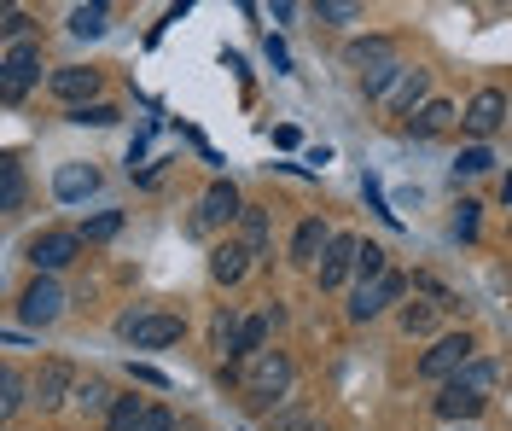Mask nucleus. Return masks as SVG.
<instances>
[{
    "label": "nucleus",
    "instance_id": "obj_27",
    "mask_svg": "<svg viewBox=\"0 0 512 431\" xmlns=\"http://www.w3.org/2000/svg\"><path fill=\"white\" fill-rule=\"evenodd\" d=\"M390 274V251L384 245H373V239H361V257H355V280L361 286H373V280H384Z\"/></svg>",
    "mask_w": 512,
    "mask_h": 431
},
{
    "label": "nucleus",
    "instance_id": "obj_40",
    "mask_svg": "<svg viewBox=\"0 0 512 431\" xmlns=\"http://www.w3.org/2000/svg\"><path fill=\"white\" fill-rule=\"evenodd\" d=\"M128 373H134L140 385H158V391H169V373H158L152 362H128Z\"/></svg>",
    "mask_w": 512,
    "mask_h": 431
},
{
    "label": "nucleus",
    "instance_id": "obj_17",
    "mask_svg": "<svg viewBox=\"0 0 512 431\" xmlns=\"http://www.w3.org/2000/svg\"><path fill=\"white\" fill-rule=\"evenodd\" d=\"M99 193V169L94 164H59V175H53V199L59 204H82Z\"/></svg>",
    "mask_w": 512,
    "mask_h": 431
},
{
    "label": "nucleus",
    "instance_id": "obj_29",
    "mask_svg": "<svg viewBox=\"0 0 512 431\" xmlns=\"http://www.w3.org/2000/svg\"><path fill=\"white\" fill-rule=\"evenodd\" d=\"M437 315H443L437 303H402V315H396V321H402V332H408V338H425V332L437 327Z\"/></svg>",
    "mask_w": 512,
    "mask_h": 431
},
{
    "label": "nucleus",
    "instance_id": "obj_2",
    "mask_svg": "<svg viewBox=\"0 0 512 431\" xmlns=\"http://www.w3.org/2000/svg\"><path fill=\"white\" fill-rule=\"evenodd\" d=\"M117 338H128L134 350H169L187 338V321L169 309H128V315H117Z\"/></svg>",
    "mask_w": 512,
    "mask_h": 431
},
{
    "label": "nucleus",
    "instance_id": "obj_15",
    "mask_svg": "<svg viewBox=\"0 0 512 431\" xmlns=\"http://www.w3.org/2000/svg\"><path fill=\"white\" fill-rule=\"evenodd\" d=\"M245 274H251V251H245L239 239H216V245H210V280H216V286H239Z\"/></svg>",
    "mask_w": 512,
    "mask_h": 431
},
{
    "label": "nucleus",
    "instance_id": "obj_30",
    "mask_svg": "<svg viewBox=\"0 0 512 431\" xmlns=\"http://www.w3.org/2000/svg\"><path fill=\"white\" fill-rule=\"evenodd\" d=\"M402 76H408V65H396V59H390V65L367 70V76H361V88H367V100H384V94H390V82H402Z\"/></svg>",
    "mask_w": 512,
    "mask_h": 431
},
{
    "label": "nucleus",
    "instance_id": "obj_4",
    "mask_svg": "<svg viewBox=\"0 0 512 431\" xmlns=\"http://www.w3.org/2000/svg\"><path fill=\"white\" fill-rule=\"evenodd\" d=\"M41 41H18V47H6L0 53V94L6 100H24L35 82H41Z\"/></svg>",
    "mask_w": 512,
    "mask_h": 431
},
{
    "label": "nucleus",
    "instance_id": "obj_12",
    "mask_svg": "<svg viewBox=\"0 0 512 431\" xmlns=\"http://www.w3.org/2000/svg\"><path fill=\"white\" fill-rule=\"evenodd\" d=\"M76 367L64 362V356H53V362H41V373H35V408H59L64 397H76Z\"/></svg>",
    "mask_w": 512,
    "mask_h": 431
},
{
    "label": "nucleus",
    "instance_id": "obj_16",
    "mask_svg": "<svg viewBox=\"0 0 512 431\" xmlns=\"http://www.w3.org/2000/svg\"><path fill=\"white\" fill-rule=\"evenodd\" d=\"M431 408H437V420H443V426H478L483 397H472V391H460V385H443V391L431 397Z\"/></svg>",
    "mask_w": 512,
    "mask_h": 431
},
{
    "label": "nucleus",
    "instance_id": "obj_34",
    "mask_svg": "<svg viewBox=\"0 0 512 431\" xmlns=\"http://www.w3.org/2000/svg\"><path fill=\"white\" fill-rule=\"evenodd\" d=\"M489 164H495V158H489V146H466V152L454 158V181H472V175H483Z\"/></svg>",
    "mask_w": 512,
    "mask_h": 431
},
{
    "label": "nucleus",
    "instance_id": "obj_22",
    "mask_svg": "<svg viewBox=\"0 0 512 431\" xmlns=\"http://www.w3.org/2000/svg\"><path fill=\"white\" fill-rule=\"evenodd\" d=\"M431 100V70H408V76H402V88H396V111H402V117H414L419 105Z\"/></svg>",
    "mask_w": 512,
    "mask_h": 431
},
{
    "label": "nucleus",
    "instance_id": "obj_41",
    "mask_svg": "<svg viewBox=\"0 0 512 431\" xmlns=\"http://www.w3.org/2000/svg\"><path fill=\"white\" fill-rule=\"evenodd\" d=\"M268 65H274V70H291V59H286V41H274V35H268Z\"/></svg>",
    "mask_w": 512,
    "mask_h": 431
},
{
    "label": "nucleus",
    "instance_id": "obj_42",
    "mask_svg": "<svg viewBox=\"0 0 512 431\" xmlns=\"http://www.w3.org/2000/svg\"><path fill=\"white\" fill-rule=\"evenodd\" d=\"M501 204H512V169H507V181H501Z\"/></svg>",
    "mask_w": 512,
    "mask_h": 431
},
{
    "label": "nucleus",
    "instance_id": "obj_13",
    "mask_svg": "<svg viewBox=\"0 0 512 431\" xmlns=\"http://www.w3.org/2000/svg\"><path fill=\"white\" fill-rule=\"evenodd\" d=\"M239 245L251 251V263H274V216L262 204H245L239 216Z\"/></svg>",
    "mask_w": 512,
    "mask_h": 431
},
{
    "label": "nucleus",
    "instance_id": "obj_37",
    "mask_svg": "<svg viewBox=\"0 0 512 431\" xmlns=\"http://www.w3.org/2000/svg\"><path fill=\"white\" fill-rule=\"evenodd\" d=\"M414 292H425V298L437 303V309H460V298L448 292L443 280H431V274H414Z\"/></svg>",
    "mask_w": 512,
    "mask_h": 431
},
{
    "label": "nucleus",
    "instance_id": "obj_19",
    "mask_svg": "<svg viewBox=\"0 0 512 431\" xmlns=\"http://www.w3.org/2000/svg\"><path fill=\"white\" fill-rule=\"evenodd\" d=\"M454 117H460V111H454L448 100H425L414 117H408V134H414V140H431V134H443Z\"/></svg>",
    "mask_w": 512,
    "mask_h": 431
},
{
    "label": "nucleus",
    "instance_id": "obj_6",
    "mask_svg": "<svg viewBox=\"0 0 512 431\" xmlns=\"http://www.w3.org/2000/svg\"><path fill=\"white\" fill-rule=\"evenodd\" d=\"M408 292H414V280L390 268L384 280H373V286H355V292H350V321H373V315H384L390 303H402Z\"/></svg>",
    "mask_w": 512,
    "mask_h": 431
},
{
    "label": "nucleus",
    "instance_id": "obj_9",
    "mask_svg": "<svg viewBox=\"0 0 512 431\" xmlns=\"http://www.w3.org/2000/svg\"><path fill=\"white\" fill-rule=\"evenodd\" d=\"M245 216V199H239V187L233 181H210L204 187V199H198V222L192 228L204 233V228H227V222H239Z\"/></svg>",
    "mask_w": 512,
    "mask_h": 431
},
{
    "label": "nucleus",
    "instance_id": "obj_18",
    "mask_svg": "<svg viewBox=\"0 0 512 431\" xmlns=\"http://www.w3.org/2000/svg\"><path fill=\"white\" fill-rule=\"evenodd\" d=\"M344 59L367 76V70H379V65L396 59V41H390V35H367V41H350V53H344Z\"/></svg>",
    "mask_w": 512,
    "mask_h": 431
},
{
    "label": "nucleus",
    "instance_id": "obj_7",
    "mask_svg": "<svg viewBox=\"0 0 512 431\" xmlns=\"http://www.w3.org/2000/svg\"><path fill=\"white\" fill-rule=\"evenodd\" d=\"M501 123H507V94H501V88H478V94L466 100V111H460V129L472 134V146H483Z\"/></svg>",
    "mask_w": 512,
    "mask_h": 431
},
{
    "label": "nucleus",
    "instance_id": "obj_8",
    "mask_svg": "<svg viewBox=\"0 0 512 431\" xmlns=\"http://www.w3.org/2000/svg\"><path fill=\"white\" fill-rule=\"evenodd\" d=\"M64 286L59 280H53V274H35L30 286H24V298H18V315H24V321H30V327H53V321H59L64 315Z\"/></svg>",
    "mask_w": 512,
    "mask_h": 431
},
{
    "label": "nucleus",
    "instance_id": "obj_39",
    "mask_svg": "<svg viewBox=\"0 0 512 431\" xmlns=\"http://www.w3.org/2000/svg\"><path fill=\"white\" fill-rule=\"evenodd\" d=\"M140 431H181V426H175V414H169L163 402H152V414L140 420Z\"/></svg>",
    "mask_w": 512,
    "mask_h": 431
},
{
    "label": "nucleus",
    "instance_id": "obj_36",
    "mask_svg": "<svg viewBox=\"0 0 512 431\" xmlns=\"http://www.w3.org/2000/svg\"><path fill=\"white\" fill-rule=\"evenodd\" d=\"M361 18V6L350 0H315V24H355Z\"/></svg>",
    "mask_w": 512,
    "mask_h": 431
},
{
    "label": "nucleus",
    "instance_id": "obj_1",
    "mask_svg": "<svg viewBox=\"0 0 512 431\" xmlns=\"http://www.w3.org/2000/svg\"><path fill=\"white\" fill-rule=\"evenodd\" d=\"M291 385H297V367H291L286 350H262L256 362L239 367V391H245V402L262 408V414H274V402H286Z\"/></svg>",
    "mask_w": 512,
    "mask_h": 431
},
{
    "label": "nucleus",
    "instance_id": "obj_33",
    "mask_svg": "<svg viewBox=\"0 0 512 431\" xmlns=\"http://www.w3.org/2000/svg\"><path fill=\"white\" fill-rule=\"evenodd\" d=\"M274 431H326V420L309 414V408H280L274 414Z\"/></svg>",
    "mask_w": 512,
    "mask_h": 431
},
{
    "label": "nucleus",
    "instance_id": "obj_11",
    "mask_svg": "<svg viewBox=\"0 0 512 431\" xmlns=\"http://www.w3.org/2000/svg\"><path fill=\"white\" fill-rule=\"evenodd\" d=\"M332 239H338V233L326 228V216H303L297 233H291V263L297 268H320V257L332 251Z\"/></svg>",
    "mask_w": 512,
    "mask_h": 431
},
{
    "label": "nucleus",
    "instance_id": "obj_28",
    "mask_svg": "<svg viewBox=\"0 0 512 431\" xmlns=\"http://www.w3.org/2000/svg\"><path fill=\"white\" fill-rule=\"evenodd\" d=\"M76 408L105 420V414L117 408V397H111V385H105V379H82V385H76Z\"/></svg>",
    "mask_w": 512,
    "mask_h": 431
},
{
    "label": "nucleus",
    "instance_id": "obj_35",
    "mask_svg": "<svg viewBox=\"0 0 512 431\" xmlns=\"http://www.w3.org/2000/svg\"><path fill=\"white\" fill-rule=\"evenodd\" d=\"M0 35H6V47L30 41V12H24V6H6V12H0Z\"/></svg>",
    "mask_w": 512,
    "mask_h": 431
},
{
    "label": "nucleus",
    "instance_id": "obj_24",
    "mask_svg": "<svg viewBox=\"0 0 512 431\" xmlns=\"http://www.w3.org/2000/svg\"><path fill=\"white\" fill-rule=\"evenodd\" d=\"M105 24H111V6H70V35H82V41H99L105 35Z\"/></svg>",
    "mask_w": 512,
    "mask_h": 431
},
{
    "label": "nucleus",
    "instance_id": "obj_23",
    "mask_svg": "<svg viewBox=\"0 0 512 431\" xmlns=\"http://www.w3.org/2000/svg\"><path fill=\"white\" fill-rule=\"evenodd\" d=\"M495 379H501V367L495 362H472V367H460V379H448V385H460V391H472V397H483L489 402V391H495Z\"/></svg>",
    "mask_w": 512,
    "mask_h": 431
},
{
    "label": "nucleus",
    "instance_id": "obj_32",
    "mask_svg": "<svg viewBox=\"0 0 512 431\" xmlns=\"http://www.w3.org/2000/svg\"><path fill=\"white\" fill-rule=\"evenodd\" d=\"M117 117H123V111H117V105H76V111H70V123H82V129H111V123H117Z\"/></svg>",
    "mask_w": 512,
    "mask_h": 431
},
{
    "label": "nucleus",
    "instance_id": "obj_26",
    "mask_svg": "<svg viewBox=\"0 0 512 431\" xmlns=\"http://www.w3.org/2000/svg\"><path fill=\"white\" fill-rule=\"evenodd\" d=\"M146 414H152V402L146 397H117V408L105 414V431H140Z\"/></svg>",
    "mask_w": 512,
    "mask_h": 431
},
{
    "label": "nucleus",
    "instance_id": "obj_20",
    "mask_svg": "<svg viewBox=\"0 0 512 431\" xmlns=\"http://www.w3.org/2000/svg\"><path fill=\"white\" fill-rule=\"evenodd\" d=\"M24 193H30L24 164H18V158H6V164H0V210H6V216H18V210H24Z\"/></svg>",
    "mask_w": 512,
    "mask_h": 431
},
{
    "label": "nucleus",
    "instance_id": "obj_38",
    "mask_svg": "<svg viewBox=\"0 0 512 431\" xmlns=\"http://www.w3.org/2000/svg\"><path fill=\"white\" fill-rule=\"evenodd\" d=\"M478 210H483V204L460 199V216H454V233H460V239H478Z\"/></svg>",
    "mask_w": 512,
    "mask_h": 431
},
{
    "label": "nucleus",
    "instance_id": "obj_21",
    "mask_svg": "<svg viewBox=\"0 0 512 431\" xmlns=\"http://www.w3.org/2000/svg\"><path fill=\"white\" fill-rule=\"evenodd\" d=\"M24 402H35V379H24L18 367H6V373H0V414L12 420Z\"/></svg>",
    "mask_w": 512,
    "mask_h": 431
},
{
    "label": "nucleus",
    "instance_id": "obj_3",
    "mask_svg": "<svg viewBox=\"0 0 512 431\" xmlns=\"http://www.w3.org/2000/svg\"><path fill=\"white\" fill-rule=\"evenodd\" d=\"M478 362V338L472 332H443L425 356H419V379H431V385H448V379H460V367Z\"/></svg>",
    "mask_w": 512,
    "mask_h": 431
},
{
    "label": "nucleus",
    "instance_id": "obj_31",
    "mask_svg": "<svg viewBox=\"0 0 512 431\" xmlns=\"http://www.w3.org/2000/svg\"><path fill=\"white\" fill-rule=\"evenodd\" d=\"M117 233H123V210H99V216H88V222H82V239H88V245H99V239H117Z\"/></svg>",
    "mask_w": 512,
    "mask_h": 431
},
{
    "label": "nucleus",
    "instance_id": "obj_14",
    "mask_svg": "<svg viewBox=\"0 0 512 431\" xmlns=\"http://www.w3.org/2000/svg\"><path fill=\"white\" fill-rule=\"evenodd\" d=\"M53 94H59L70 111H76V105H99V70H88V65L53 70Z\"/></svg>",
    "mask_w": 512,
    "mask_h": 431
},
{
    "label": "nucleus",
    "instance_id": "obj_10",
    "mask_svg": "<svg viewBox=\"0 0 512 431\" xmlns=\"http://www.w3.org/2000/svg\"><path fill=\"white\" fill-rule=\"evenodd\" d=\"M355 257H361V239H355V233H338V239H332V251H326L320 268H315L320 292H344V286H350V274H355Z\"/></svg>",
    "mask_w": 512,
    "mask_h": 431
},
{
    "label": "nucleus",
    "instance_id": "obj_43",
    "mask_svg": "<svg viewBox=\"0 0 512 431\" xmlns=\"http://www.w3.org/2000/svg\"><path fill=\"white\" fill-rule=\"evenodd\" d=\"M448 431H483V426H448Z\"/></svg>",
    "mask_w": 512,
    "mask_h": 431
},
{
    "label": "nucleus",
    "instance_id": "obj_5",
    "mask_svg": "<svg viewBox=\"0 0 512 431\" xmlns=\"http://www.w3.org/2000/svg\"><path fill=\"white\" fill-rule=\"evenodd\" d=\"M82 228H47V233H35L30 239V263L35 274H59V268H70L76 257H82Z\"/></svg>",
    "mask_w": 512,
    "mask_h": 431
},
{
    "label": "nucleus",
    "instance_id": "obj_25",
    "mask_svg": "<svg viewBox=\"0 0 512 431\" xmlns=\"http://www.w3.org/2000/svg\"><path fill=\"white\" fill-rule=\"evenodd\" d=\"M239 327H245L239 309H216V321H210V350H222V362L233 356V344H239Z\"/></svg>",
    "mask_w": 512,
    "mask_h": 431
}]
</instances>
